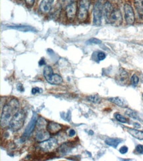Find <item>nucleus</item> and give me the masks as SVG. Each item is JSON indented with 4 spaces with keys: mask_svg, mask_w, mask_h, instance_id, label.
Instances as JSON below:
<instances>
[{
    "mask_svg": "<svg viewBox=\"0 0 143 161\" xmlns=\"http://www.w3.org/2000/svg\"><path fill=\"white\" fill-rule=\"evenodd\" d=\"M20 104L17 98H12L4 106L1 115V126H9L13 116L19 111Z\"/></svg>",
    "mask_w": 143,
    "mask_h": 161,
    "instance_id": "1",
    "label": "nucleus"
},
{
    "mask_svg": "<svg viewBox=\"0 0 143 161\" xmlns=\"http://www.w3.org/2000/svg\"><path fill=\"white\" fill-rule=\"evenodd\" d=\"M25 113L23 110L19 111L13 116V118L10 121L9 127L11 129V130L13 132L19 131L20 129L22 128V127L24 125V122L25 120Z\"/></svg>",
    "mask_w": 143,
    "mask_h": 161,
    "instance_id": "2",
    "label": "nucleus"
},
{
    "mask_svg": "<svg viewBox=\"0 0 143 161\" xmlns=\"http://www.w3.org/2000/svg\"><path fill=\"white\" fill-rule=\"evenodd\" d=\"M44 76L49 83L54 85H58L62 83L63 79L58 74H54L53 69L50 66H46L43 71Z\"/></svg>",
    "mask_w": 143,
    "mask_h": 161,
    "instance_id": "3",
    "label": "nucleus"
},
{
    "mask_svg": "<svg viewBox=\"0 0 143 161\" xmlns=\"http://www.w3.org/2000/svg\"><path fill=\"white\" fill-rule=\"evenodd\" d=\"M89 6V0H80V1L79 10L77 12V17L79 21L83 22L87 19Z\"/></svg>",
    "mask_w": 143,
    "mask_h": 161,
    "instance_id": "4",
    "label": "nucleus"
},
{
    "mask_svg": "<svg viewBox=\"0 0 143 161\" xmlns=\"http://www.w3.org/2000/svg\"><path fill=\"white\" fill-rule=\"evenodd\" d=\"M103 16V6L100 1L97 2L93 10V23L96 26H100L102 23Z\"/></svg>",
    "mask_w": 143,
    "mask_h": 161,
    "instance_id": "5",
    "label": "nucleus"
},
{
    "mask_svg": "<svg viewBox=\"0 0 143 161\" xmlns=\"http://www.w3.org/2000/svg\"><path fill=\"white\" fill-rule=\"evenodd\" d=\"M58 141L54 138H50L45 141L40 142L39 144L40 149L45 153H50L57 149Z\"/></svg>",
    "mask_w": 143,
    "mask_h": 161,
    "instance_id": "6",
    "label": "nucleus"
},
{
    "mask_svg": "<svg viewBox=\"0 0 143 161\" xmlns=\"http://www.w3.org/2000/svg\"><path fill=\"white\" fill-rule=\"evenodd\" d=\"M37 120H38V114L34 112L32 117V118H31V120L29 122V124H28L27 128H26L25 130V133H23L21 139H20V141L22 142L25 141L26 140L28 139V137L30 136V134L32 133V132L34 131V129L35 128V126H36Z\"/></svg>",
    "mask_w": 143,
    "mask_h": 161,
    "instance_id": "7",
    "label": "nucleus"
},
{
    "mask_svg": "<svg viewBox=\"0 0 143 161\" xmlns=\"http://www.w3.org/2000/svg\"><path fill=\"white\" fill-rule=\"evenodd\" d=\"M122 21H123V17H122L120 10L118 9H114L110 17V19H109L108 23H110L111 25L115 26V27H119L122 23Z\"/></svg>",
    "mask_w": 143,
    "mask_h": 161,
    "instance_id": "8",
    "label": "nucleus"
},
{
    "mask_svg": "<svg viewBox=\"0 0 143 161\" xmlns=\"http://www.w3.org/2000/svg\"><path fill=\"white\" fill-rule=\"evenodd\" d=\"M125 18L128 25H133L135 21V15L133 9L131 5L126 4L124 6Z\"/></svg>",
    "mask_w": 143,
    "mask_h": 161,
    "instance_id": "9",
    "label": "nucleus"
},
{
    "mask_svg": "<svg viewBox=\"0 0 143 161\" xmlns=\"http://www.w3.org/2000/svg\"><path fill=\"white\" fill-rule=\"evenodd\" d=\"M77 14V6L76 2L67 5L66 7V16L69 20H73Z\"/></svg>",
    "mask_w": 143,
    "mask_h": 161,
    "instance_id": "10",
    "label": "nucleus"
},
{
    "mask_svg": "<svg viewBox=\"0 0 143 161\" xmlns=\"http://www.w3.org/2000/svg\"><path fill=\"white\" fill-rule=\"evenodd\" d=\"M116 81L119 85H125L127 84L129 80V75L125 70L121 68L119 69L118 75L116 76Z\"/></svg>",
    "mask_w": 143,
    "mask_h": 161,
    "instance_id": "11",
    "label": "nucleus"
},
{
    "mask_svg": "<svg viewBox=\"0 0 143 161\" xmlns=\"http://www.w3.org/2000/svg\"><path fill=\"white\" fill-rule=\"evenodd\" d=\"M54 0H42L40 4V11L43 13H48L51 9Z\"/></svg>",
    "mask_w": 143,
    "mask_h": 161,
    "instance_id": "12",
    "label": "nucleus"
},
{
    "mask_svg": "<svg viewBox=\"0 0 143 161\" xmlns=\"http://www.w3.org/2000/svg\"><path fill=\"white\" fill-rule=\"evenodd\" d=\"M62 129V126L54 121H50L47 126V130L50 134L55 135L60 131Z\"/></svg>",
    "mask_w": 143,
    "mask_h": 161,
    "instance_id": "13",
    "label": "nucleus"
},
{
    "mask_svg": "<svg viewBox=\"0 0 143 161\" xmlns=\"http://www.w3.org/2000/svg\"><path fill=\"white\" fill-rule=\"evenodd\" d=\"M113 7L110 2L106 1L103 6V13L104 16L105 17V19L106 21L108 23L109 19H110V17L111 16V13L113 11Z\"/></svg>",
    "mask_w": 143,
    "mask_h": 161,
    "instance_id": "14",
    "label": "nucleus"
},
{
    "mask_svg": "<svg viewBox=\"0 0 143 161\" xmlns=\"http://www.w3.org/2000/svg\"><path fill=\"white\" fill-rule=\"evenodd\" d=\"M134 4L137 12L138 19L140 22H143V0H135Z\"/></svg>",
    "mask_w": 143,
    "mask_h": 161,
    "instance_id": "15",
    "label": "nucleus"
},
{
    "mask_svg": "<svg viewBox=\"0 0 143 161\" xmlns=\"http://www.w3.org/2000/svg\"><path fill=\"white\" fill-rule=\"evenodd\" d=\"M108 100L114 104V105L121 108H125L127 107V105H128L126 100L120 97H111L108 98Z\"/></svg>",
    "mask_w": 143,
    "mask_h": 161,
    "instance_id": "16",
    "label": "nucleus"
},
{
    "mask_svg": "<svg viewBox=\"0 0 143 161\" xmlns=\"http://www.w3.org/2000/svg\"><path fill=\"white\" fill-rule=\"evenodd\" d=\"M50 138V133L48 131L44 130H40L38 131L36 136V140L38 142H42Z\"/></svg>",
    "mask_w": 143,
    "mask_h": 161,
    "instance_id": "17",
    "label": "nucleus"
},
{
    "mask_svg": "<svg viewBox=\"0 0 143 161\" xmlns=\"http://www.w3.org/2000/svg\"><path fill=\"white\" fill-rule=\"evenodd\" d=\"M9 28H13V29L21 31V32H36V28L32 27H30V26H22V25H19V26H9Z\"/></svg>",
    "mask_w": 143,
    "mask_h": 161,
    "instance_id": "18",
    "label": "nucleus"
},
{
    "mask_svg": "<svg viewBox=\"0 0 143 161\" xmlns=\"http://www.w3.org/2000/svg\"><path fill=\"white\" fill-rule=\"evenodd\" d=\"M72 147L73 146L71 143H65L62 144L61 147L58 149V152L59 154L65 155L67 154L72 149Z\"/></svg>",
    "mask_w": 143,
    "mask_h": 161,
    "instance_id": "19",
    "label": "nucleus"
},
{
    "mask_svg": "<svg viewBox=\"0 0 143 161\" xmlns=\"http://www.w3.org/2000/svg\"><path fill=\"white\" fill-rule=\"evenodd\" d=\"M123 140L119 138H107L106 139L105 143L106 145L110 147H113L114 148H117V147L121 143Z\"/></svg>",
    "mask_w": 143,
    "mask_h": 161,
    "instance_id": "20",
    "label": "nucleus"
},
{
    "mask_svg": "<svg viewBox=\"0 0 143 161\" xmlns=\"http://www.w3.org/2000/svg\"><path fill=\"white\" fill-rule=\"evenodd\" d=\"M128 131L132 137H135V138L139 140L143 139V131L137 130V129H128Z\"/></svg>",
    "mask_w": 143,
    "mask_h": 161,
    "instance_id": "21",
    "label": "nucleus"
},
{
    "mask_svg": "<svg viewBox=\"0 0 143 161\" xmlns=\"http://www.w3.org/2000/svg\"><path fill=\"white\" fill-rule=\"evenodd\" d=\"M46 120L44 118H39L36 122V128L38 131L40 130H44L46 127Z\"/></svg>",
    "mask_w": 143,
    "mask_h": 161,
    "instance_id": "22",
    "label": "nucleus"
},
{
    "mask_svg": "<svg viewBox=\"0 0 143 161\" xmlns=\"http://www.w3.org/2000/svg\"><path fill=\"white\" fill-rule=\"evenodd\" d=\"M88 100L94 104H99L101 102V98L97 95H90L87 97Z\"/></svg>",
    "mask_w": 143,
    "mask_h": 161,
    "instance_id": "23",
    "label": "nucleus"
},
{
    "mask_svg": "<svg viewBox=\"0 0 143 161\" xmlns=\"http://www.w3.org/2000/svg\"><path fill=\"white\" fill-rule=\"evenodd\" d=\"M125 114L128 116L131 117V118H134V119L138 118V116H137V114L136 112H135L132 110H130V109L127 110V111L125 112Z\"/></svg>",
    "mask_w": 143,
    "mask_h": 161,
    "instance_id": "24",
    "label": "nucleus"
},
{
    "mask_svg": "<svg viewBox=\"0 0 143 161\" xmlns=\"http://www.w3.org/2000/svg\"><path fill=\"white\" fill-rule=\"evenodd\" d=\"M115 118L117 120L119 121V122L123 123V124L127 123V119L125 118L124 116L121 115V114H115Z\"/></svg>",
    "mask_w": 143,
    "mask_h": 161,
    "instance_id": "25",
    "label": "nucleus"
},
{
    "mask_svg": "<svg viewBox=\"0 0 143 161\" xmlns=\"http://www.w3.org/2000/svg\"><path fill=\"white\" fill-rule=\"evenodd\" d=\"M131 81L132 85H133V86H137L139 82V78L136 74L132 75V76L131 77Z\"/></svg>",
    "mask_w": 143,
    "mask_h": 161,
    "instance_id": "26",
    "label": "nucleus"
},
{
    "mask_svg": "<svg viewBox=\"0 0 143 161\" xmlns=\"http://www.w3.org/2000/svg\"><path fill=\"white\" fill-rule=\"evenodd\" d=\"M106 55L103 52H98L97 54V58L99 61H102L106 58Z\"/></svg>",
    "mask_w": 143,
    "mask_h": 161,
    "instance_id": "27",
    "label": "nucleus"
},
{
    "mask_svg": "<svg viewBox=\"0 0 143 161\" xmlns=\"http://www.w3.org/2000/svg\"><path fill=\"white\" fill-rule=\"evenodd\" d=\"M88 44H100L101 43H102V41L98 40V38H93L90 39L87 42Z\"/></svg>",
    "mask_w": 143,
    "mask_h": 161,
    "instance_id": "28",
    "label": "nucleus"
},
{
    "mask_svg": "<svg viewBox=\"0 0 143 161\" xmlns=\"http://www.w3.org/2000/svg\"><path fill=\"white\" fill-rule=\"evenodd\" d=\"M42 93V89L38 87H34L32 89V95H36V94H40V93Z\"/></svg>",
    "mask_w": 143,
    "mask_h": 161,
    "instance_id": "29",
    "label": "nucleus"
},
{
    "mask_svg": "<svg viewBox=\"0 0 143 161\" xmlns=\"http://www.w3.org/2000/svg\"><path fill=\"white\" fill-rule=\"evenodd\" d=\"M136 151L139 154H143V145H138L136 147Z\"/></svg>",
    "mask_w": 143,
    "mask_h": 161,
    "instance_id": "30",
    "label": "nucleus"
},
{
    "mask_svg": "<svg viewBox=\"0 0 143 161\" xmlns=\"http://www.w3.org/2000/svg\"><path fill=\"white\" fill-rule=\"evenodd\" d=\"M119 152H120L121 154L124 155L128 152V147L126 146H123L120 148V149H119Z\"/></svg>",
    "mask_w": 143,
    "mask_h": 161,
    "instance_id": "31",
    "label": "nucleus"
},
{
    "mask_svg": "<svg viewBox=\"0 0 143 161\" xmlns=\"http://www.w3.org/2000/svg\"><path fill=\"white\" fill-rule=\"evenodd\" d=\"M25 1L26 4H27V6L30 7H32L34 4H35V0H25Z\"/></svg>",
    "mask_w": 143,
    "mask_h": 161,
    "instance_id": "32",
    "label": "nucleus"
},
{
    "mask_svg": "<svg viewBox=\"0 0 143 161\" xmlns=\"http://www.w3.org/2000/svg\"><path fill=\"white\" fill-rule=\"evenodd\" d=\"M75 135H76V131H75L74 129H70L68 132V136L71 137H74Z\"/></svg>",
    "mask_w": 143,
    "mask_h": 161,
    "instance_id": "33",
    "label": "nucleus"
},
{
    "mask_svg": "<svg viewBox=\"0 0 143 161\" xmlns=\"http://www.w3.org/2000/svg\"><path fill=\"white\" fill-rule=\"evenodd\" d=\"M17 89H18V90H19V91H20V92L25 91V89H24V87H23V85L20 83H19L17 85Z\"/></svg>",
    "mask_w": 143,
    "mask_h": 161,
    "instance_id": "34",
    "label": "nucleus"
},
{
    "mask_svg": "<svg viewBox=\"0 0 143 161\" xmlns=\"http://www.w3.org/2000/svg\"><path fill=\"white\" fill-rule=\"evenodd\" d=\"M77 1V0H64V1L66 2L67 5L72 4V3H75V2H76Z\"/></svg>",
    "mask_w": 143,
    "mask_h": 161,
    "instance_id": "35",
    "label": "nucleus"
},
{
    "mask_svg": "<svg viewBox=\"0 0 143 161\" xmlns=\"http://www.w3.org/2000/svg\"><path fill=\"white\" fill-rule=\"evenodd\" d=\"M46 64V61H45V59H44V58H42L40 61H39V66H43V65H44Z\"/></svg>",
    "mask_w": 143,
    "mask_h": 161,
    "instance_id": "36",
    "label": "nucleus"
},
{
    "mask_svg": "<svg viewBox=\"0 0 143 161\" xmlns=\"http://www.w3.org/2000/svg\"><path fill=\"white\" fill-rule=\"evenodd\" d=\"M90 135H93L94 133H93V131H90V133H89Z\"/></svg>",
    "mask_w": 143,
    "mask_h": 161,
    "instance_id": "37",
    "label": "nucleus"
},
{
    "mask_svg": "<svg viewBox=\"0 0 143 161\" xmlns=\"http://www.w3.org/2000/svg\"><path fill=\"white\" fill-rule=\"evenodd\" d=\"M142 97H143V94H142Z\"/></svg>",
    "mask_w": 143,
    "mask_h": 161,
    "instance_id": "38",
    "label": "nucleus"
}]
</instances>
